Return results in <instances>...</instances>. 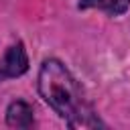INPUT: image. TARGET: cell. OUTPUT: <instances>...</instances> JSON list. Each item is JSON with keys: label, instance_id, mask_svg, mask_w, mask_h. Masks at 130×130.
I'll list each match as a JSON object with an SVG mask.
<instances>
[{"label": "cell", "instance_id": "cell-1", "mask_svg": "<svg viewBox=\"0 0 130 130\" xmlns=\"http://www.w3.org/2000/svg\"><path fill=\"white\" fill-rule=\"evenodd\" d=\"M41 98L71 128H98L100 118L83 98V91L69 69L59 59H47L39 71Z\"/></svg>", "mask_w": 130, "mask_h": 130}, {"label": "cell", "instance_id": "cell-2", "mask_svg": "<svg viewBox=\"0 0 130 130\" xmlns=\"http://www.w3.org/2000/svg\"><path fill=\"white\" fill-rule=\"evenodd\" d=\"M26 69H28L26 51H24L22 43H16V45L8 47V51L4 53V57L0 61V81H4L8 77H18Z\"/></svg>", "mask_w": 130, "mask_h": 130}, {"label": "cell", "instance_id": "cell-3", "mask_svg": "<svg viewBox=\"0 0 130 130\" xmlns=\"http://www.w3.org/2000/svg\"><path fill=\"white\" fill-rule=\"evenodd\" d=\"M35 122V112H32V106L22 102V100H16L8 106L6 110V124L12 126V128H30Z\"/></svg>", "mask_w": 130, "mask_h": 130}, {"label": "cell", "instance_id": "cell-4", "mask_svg": "<svg viewBox=\"0 0 130 130\" xmlns=\"http://www.w3.org/2000/svg\"><path fill=\"white\" fill-rule=\"evenodd\" d=\"M77 8L87 10V8H95V10H104L110 16H120L130 8V0H79Z\"/></svg>", "mask_w": 130, "mask_h": 130}]
</instances>
